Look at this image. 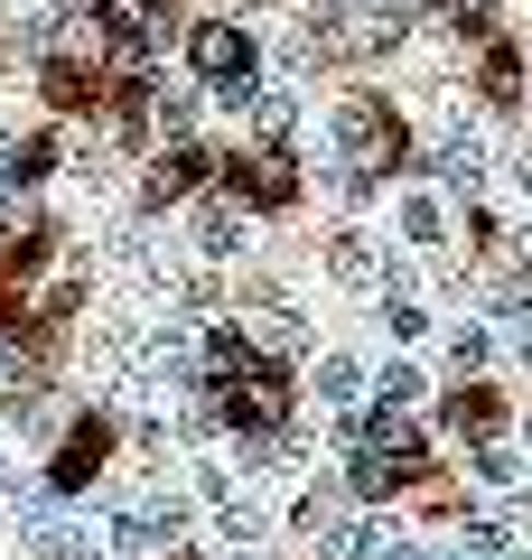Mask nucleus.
I'll return each instance as SVG.
<instances>
[{
  "instance_id": "1",
  "label": "nucleus",
  "mask_w": 532,
  "mask_h": 560,
  "mask_svg": "<svg viewBox=\"0 0 532 560\" xmlns=\"http://www.w3.org/2000/svg\"><path fill=\"white\" fill-rule=\"evenodd\" d=\"M187 66L216 84V103L243 113V94H253V75H262V47H253L243 20H197V28H187Z\"/></svg>"
},
{
  "instance_id": "2",
  "label": "nucleus",
  "mask_w": 532,
  "mask_h": 560,
  "mask_svg": "<svg viewBox=\"0 0 532 560\" xmlns=\"http://www.w3.org/2000/svg\"><path fill=\"white\" fill-rule=\"evenodd\" d=\"M177 533H187V495H177V486H169V495H122L113 504V523H103V541H113V551H169V541Z\"/></svg>"
},
{
  "instance_id": "3",
  "label": "nucleus",
  "mask_w": 532,
  "mask_h": 560,
  "mask_svg": "<svg viewBox=\"0 0 532 560\" xmlns=\"http://www.w3.org/2000/svg\"><path fill=\"white\" fill-rule=\"evenodd\" d=\"M28 551H38V560H103L113 541H103V523H84V514H47V504H38V514H28Z\"/></svg>"
},
{
  "instance_id": "4",
  "label": "nucleus",
  "mask_w": 532,
  "mask_h": 560,
  "mask_svg": "<svg viewBox=\"0 0 532 560\" xmlns=\"http://www.w3.org/2000/svg\"><path fill=\"white\" fill-rule=\"evenodd\" d=\"M103 448H113V430H103V420L66 430V448H57V467H47V486H57V495H84V486L103 477Z\"/></svg>"
},
{
  "instance_id": "5",
  "label": "nucleus",
  "mask_w": 532,
  "mask_h": 560,
  "mask_svg": "<svg viewBox=\"0 0 532 560\" xmlns=\"http://www.w3.org/2000/svg\"><path fill=\"white\" fill-rule=\"evenodd\" d=\"M187 243H197L206 261H234L243 243H253V224H243V197H206L197 224H187Z\"/></svg>"
},
{
  "instance_id": "6",
  "label": "nucleus",
  "mask_w": 532,
  "mask_h": 560,
  "mask_svg": "<svg viewBox=\"0 0 532 560\" xmlns=\"http://www.w3.org/2000/svg\"><path fill=\"white\" fill-rule=\"evenodd\" d=\"M430 178L458 187V197H476V187H486V140L476 131H439L430 140Z\"/></svg>"
},
{
  "instance_id": "7",
  "label": "nucleus",
  "mask_w": 532,
  "mask_h": 560,
  "mask_svg": "<svg viewBox=\"0 0 532 560\" xmlns=\"http://www.w3.org/2000/svg\"><path fill=\"white\" fill-rule=\"evenodd\" d=\"M327 280H346V290H383V253L365 224H346V234H327Z\"/></svg>"
},
{
  "instance_id": "8",
  "label": "nucleus",
  "mask_w": 532,
  "mask_h": 560,
  "mask_svg": "<svg viewBox=\"0 0 532 560\" xmlns=\"http://www.w3.org/2000/svg\"><path fill=\"white\" fill-rule=\"evenodd\" d=\"M216 560H271V523L253 514V504H216Z\"/></svg>"
},
{
  "instance_id": "9",
  "label": "nucleus",
  "mask_w": 532,
  "mask_h": 560,
  "mask_svg": "<svg viewBox=\"0 0 532 560\" xmlns=\"http://www.w3.org/2000/svg\"><path fill=\"white\" fill-rule=\"evenodd\" d=\"M412 477V458H393V448H374V440H355V477H346V495H393V486Z\"/></svg>"
},
{
  "instance_id": "10",
  "label": "nucleus",
  "mask_w": 532,
  "mask_h": 560,
  "mask_svg": "<svg viewBox=\"0 0 532 560\" xmlns=\"http://www.w3.org/2000/svg\"><path fill=\"white\" fill-rule=\"evenodd\" d=\"M206 168H216L206 150H169V160L150 168V206H169V197H197V187H206Z\"/></svg>"
},
{
  "instance_id": "11",
  "label": "nucleus",
  "mask_w": 532,
  "mask_h": 560,
  "mask_svg": "<svg viewBox=\"0 0 532 560\" xmlns=\"http://www.w3.org/2000/svg\"><path fill=\"white\" fill-rule=\"evenodd\" d=\"M47 160H57L47 140H10V150H0V206L20 197V187H38V178H47Z\"/></svg>"
},
{
  "instance_id": "12",
  "label": "nucleus",
  "mask_w": 532,
  "mask_h": 560,
  "mask_svg": "<svg viewBox=\"0 0 532 560\" xmlns=\"http://www.w3.org/2000/svg\"><path fill=\"white\" fill-rule=\"evenodd\" d=\"M234 197H253V206H290L299 178H290V160H253V168H234Z\"/></svg>"
},
{
  "instance_id": "13",
  "label": "nucleus",
  "mask_w": 532,
  "mask_h": 560,
  "mask_svg": "<svg viewBox=\"0 0 532 560\" xmlns=\"http://www.w3.org/2000/svg\"><path fill=\"white\" fill-rule=\"evenodd\" d=\"M393 215H402V234H412V243H449V206H439L430 187H402Z\"/></svg>"
},
{
  "instance_id": "14",
  "label": "nucleus",
  "mask_w": 532,
  "mask_h": 560,
  "mask_svg": "<svg viewBox=\"0 0 532 560\" xmlns=\"http://www.w3.org/2000/svg\"><path fill=\"white\" fill-rule=\"evenodd\" d=\"M355 393H365V364H355V355H317V401H327V411H346Z\"/></svg>"
},
{
  "instance_id": "15",
  "label": "nucleus",
  "mask_w": 532,
  "mask_h": 560,
  "mask_svg": "<svg viewBox=\"0 0 532 560\" xmlns=\"http://www.w3.org/2000/svg\"><path fill=\"white\" fill-rule=\"evenodd\" d=\"M317 551H327V560H365V551H374V523H365V514H336L327 533H317Z\"/></svg>"
},
{
  "instance_id": "16",
  "label": "nucleus",
  "mask_w": 532,
  "mask_h": 560,
  "mask_svg": "<svg viewBox=\"0 0 532 560\" xmlns=\"http://www.w3.org/2000/svg\"><path fill=\"white\" fill-rule=\"evenodd\" d=\"M336 514H346V486H309V495H299V504H290V523H299V533H309V541H317V533H327V523H336Z\"/></svg>"
},
{
  "instance_id": "17",
  "label": "nucleus",
  "mask_w": 532,
  "mask_h": 560,
  "mask_svg": "<svg viewBox=\"0 0 532 560\" xmlns=\"http://www.w3.org/2000/svg\"><path fill=\"white\" fill-rule=\"evenodd\" d=\"M243 103H253V121H262V140H280V131H290V121H299V103H290V84H253V94H243Z\"/></svg>"
},
{
  "instance_id": "18",
  "label": "nucleus",
  "mask_w": 532,
  "mask_h": 560,
  "mask_svg": "<svg viewBox=\"0 0 532 560\" xmlns=\"http://www.w3.org/2000/svg\"><path fill=\"white\" fill-rule=\"evenodd\" d=\"M495 420H505V411H495L476 383H467V393H449V430H467V440H495Z\"/></svg>"
},
{
  "instance_id": "19",
  "label": "nucleus",
  "mask_w": 532,
  "mask_h": 560,
  "mask_svg": "<svg viewBox=\"0 0 532 560\" xmlns=\"http://www.w3.org/2000/svg\"><path fill=\"white\" fill-rule=\"evenodd\" d=\"M383 327H393V346H412V337H430V308L412 290H383Z\"/></svg>"
},
{
  "instance_id": "20",
  "label": "nucleus",
  "mask_w": 532,
  "mask_h": 560,
  "mask_svg": "<svg viewBox=\"0 0 532 560\" xmlns=\"http://www.w3.org/2000/svg\"><path fill=\"white\" fill-rule=\"evenodd\" d=\"M505 551H513V533H505V523H467V533L449 541V560H505Z\"/></svg>"
},
{
  "instance_id": "21",
  "label": "nucleus",
  "mask_w": 532,
  "mask_h": 560,
  "mask_svg": "<svg viewBox=\"0 0 532 560\" xmlns=\"http://www.w3.org/2000/svg\"><path fill=\"white\" fill-rule=\"evenodd\" d=\"M439 28H458V38H486V28H495V0H439Z\"/></svg>"
},
{
  "instance_id": "22",
  "label": "nucleus",
  "mask_w": 532,
  "mask_h": 560,
  "mask_svg": "<svg viewBox=\"0 0 532 560\" xmlns=\"http://www.w3.org/2000/svg\"><path fill=\"white\" fill-rule=\"evenodd\" d=\"M476 486H523V458H513V448H476Z\"/></svg>"
},
{
  "instance_id": "23",
  "label": "nucleus",
  "mask_w": 532,
  "mask_h": 560,
  "mask_svg": "<svg viewBox=\"0 0 532 560\" xmlns=\"http://www.w3.org/2000/svg\"><path fill=\"white\" fill-rule=\"evenodd\" d=\"M150 121H159V131H187V121H197V94H169V84H159V94H150Z\"/></svg>"
},
{
  "instance_id": "24",
  "label": "nucleus",
  "mask_w": 532,
  "mask_h": 560,
  "mask_svg": "<svg viewBox=\"0 0 532 560\" xmlns=\"http://www.w3.org/2000/svg\"><path fill=\"white\" fill-rule=\"evenodd\" d=\"M449 355H458V374H476V364L495 355V337H486V327H458V337H449Z\"/></svg>"
},
{
  "instance_id": "25",
  "label": "nucleus",
  "mask_w": 532,
  "mask_h": 560,
  "mask_svg": "<svg viewBox=\"0 0 532 560\" xmlns=\"http://www.w3.org/2000/svg\"><path fill=\"white\" fill-rule=\"evenodd\" d=\"M374 393H383V401H393V411H412V401H420V393H430V383H420V374H412V364H393V374H383V383H374Z\"/></svg>"
},
{
  "instance_id": "26",
  "label": "nucleus",
  "mask_w": 532,
  "mask_h": 560,
  "mask_svg": "<svg viewBox=\"0 0 532 560\" xmlns=\"http://www.w3.org/2000/svg\"><path fill=\"white\" fill-rule=\"evenodd\" d=\"M365 560H449V551H430V541H402V533H374V551Z\"/></svg>"
},
{
  "instance_id": "27",
  "label": "nucleus",
  "mask_w": 532,
  "mask_h": 560,
  "mask_svg": "<svg viewBox=\"0 0 532 560\" xmlns=\"http://www.w3.org/2000/svg\"><path fill=\"white\" fill-rule=\"evenodd\" d=\"M486 103H513V57H505V47L486 57Z\"/></svg>"
},
{
  "instance_id": "28",
  "label": "nucleus",
  "mask_w": 532,
  "mask_h": 560,
  "mask_svg": "<svg viewBox=\"0 0 532 560\" xmlns=\"http://www.w3.org/2000/svg\"><path fill=\"white\" fill-rule=\"evenodd\" d=\"M197 495L206 504H234V467H197Z\"/></svg>"
},
{
  "instance_id": "29",
  "label": "nucleus",
  "mask_w": 532,
  "mask_h": 560,
  "mask_svg": "<svg viewBox=\"0 0 532 560\" xmlns=\"http://www.w3.org/2000/svg\"><path fill=\"white\" fill-rule=\"evenodd\" d=\"M505 178H513V187L532 197V150H513V168H505Z\"/></svg>"
},
{
  "instance_id": "30",
  "label": "nucleus",
  "mask_w": 532,
  "mask_h": 560,
  "mask_svg": "<svg viewBox=\"0 0 532 560\" xmlns=\"http://www.w3.org/2000/svg\"><path fill=\"white\" fill-rule=\"evenodd\" d=\"M10 10H47V0H10Z\"/></svg>"
},
{
  "instance_id": "31",
  "label": "nucleus",
  "mask_w": 532,
  "mask_h": 560,
  "mask_svg": "<svg viewBox=\"0 0 532 560\" xmlns=\"http://www.w3.org/2000/svg\"><path fill=\"white\" fill-rule=\"evenodd\" d=\"M523 440H532V430H523Z\"/></svg>"
}]
</instances>
